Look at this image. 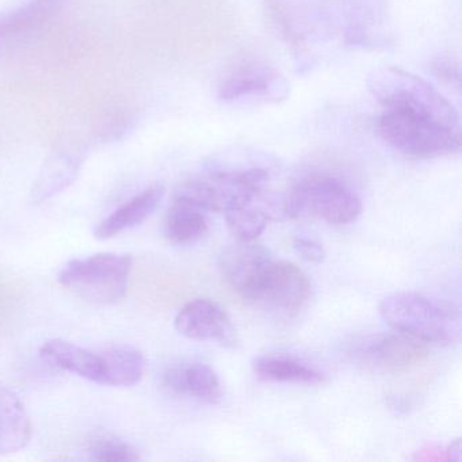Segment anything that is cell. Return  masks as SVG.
I'll list each match as a JSON object with an SVG mask.
<instances>
[{"instance_id": "277c9868", "label": "cell", "mask_w": 462, "mask_h": 462, "mask_svg": "<svg viewBox=\"0 0 462 462\" xmlns=\"http://www.w3.org/2000/svg\"><path fill=\"white\" fill-rule=\"evenodd\" d=\"M269 182L261 167L197 175L178 186L174 199L188 202L204 212L226 213L253 204Z\"/></svg>"}, {"instance_id": "30bf717a", "label": "cell", "mask_w": 462, "mask_h": 462, "mask_svg": "<svg viewBox=\"0 0 462 462\" xmlns=\"http://www.w3.org/2000/svg\"><path fill=\"white\" fill-rule=\"evenodd\" d=\"M86 161V150L75 143H64L44 162L31 191V202L40 205L58 196L75 182Z\"/></svg>"}, {"instance_id": "5bb4252c", "label": "cell", "mask_w": 462, "mask_h": 462, "mask_svg": "<svg viewBox=\"0 0 462 462\" xmlns=\"http://www.w3.org/2000/svg\"><path fill=\"white\" fill-rule=\"evenodd\" d=\"M163 383L170 391L180 396L193 397L205 402H217L221 399V383L215 370L201 362H188L169 367L164 372Z\"/></svg>"}, {"instance_id": "52a82bcc", "label": "cell", "mask_w": 462, "mask_h": 462, "mask_svg": "<svg viewBox=\"0 0 462 462\" xmlns=\"http://www.w3.org/2000/svg\"><path fill=\"white\" fill-rule=\"evenodd\" d=\"M289 91L288 80L274 67L261 60H245L224 75L217 96L224 104L245 101L278 104L288 99Z\"/></svg>"}, {"instance_id": "4fadbf2b", "label": "cell", "mask_w": 462, "mask_h": 462, "mask_svg": "<svg viewBox=\"0 0 462 462\" xmlns=\"http://www.w3.org/2000/svg\"><path fill=\"white\" fill-rule=\"evenodd\" d=\"M164 193L166 190L163 186L152 185L132 197L97 226L96 232H94L97 239H112L117 235L144 223L158 209Z\"/></svg>"}, {"instance_id": "8992f818", "label": "cell", "mask_w": 462, "mask_h": 462, "mask_svg": "<svg viewBox=\"0 0 462 462\" xmlns=\"http://www.w3.org/2000/svg\"><path fill=\"white\" fill-rule=\"evenodd\" d=\"M310 296L312 285L300 267L272 258L243 300L280 318H294L307 307Z\"/></svg>"}, {"instance_id": "9c48e42d", "label": "cell", "mask_w": 462, "mask_h": 462, "mask_svg": "<svg viewBox=\"0 0 462 462\" xmlns=\"http://www.w3.org/2000/svg\"><path fill=\"white\" fill-rule=\"evenodd\" d=\"M175 329L182 337L199 342H217L226 347L237 343V332L226 310L213 300L196 299L180 308Z\"/></svg>"}, {"instance_id": "603a6c76", "label": "cell", "mask_w": 462, "mask_h": 462, "mask_svg": "<svg viewBox=\"0 0 462 462\" xmlns=\"http://www.w3.org/2000/svg\"><path fill=\"white\" fill-rule=\"evenodd\" d=\"M434 71L438 77L442 79L448 80V82H456L457 85L459 83V67L453 59L442 58L438 59L434 63Z\"/></svg>"}, {"instance_id": "7a4b0ae2", "label": "cell", "mask_w": 462, "mask_h": 462, "mask_svg": "<svg viewBox=\"0 0 462 462\" xmlns=\"http://www.w3.org/2000/svg\"><path fill=\"white\" fill-rule=\"evenodd\" d=\"M383 320L396 332L437 345H454L461 337V316L446 302L423 294L394 293L378 305Z\"/></svg>"}, {"instance_id": "7c38bea8", "label": "cell", "mask_w": 462, "mask_h": 462, "mask_svg": "<svg viewBox=\"0 0 462 462\" xmlns=\"http://www.w3.org/2000/svg\"><path fill=\"white\" fill-rule=\"evenodd\" d=\"M272 258L270 251L262 245H256L255 240H239L221 254L220 269L229 286L245 299Z\"/></svg>"}, {"instance_id": "ac0fdd59", "label": "cell", "mask_w": 462, "mask_h": 462, "mask_svg": "<svg viewBox=\"0 0 462 462\" xmlns=\"http://www.w3.org/2000/svg\"><path fill=\"white\" fill-rule=\"evenodd\" d=\"M104 377L101 385L129 388L144 377L147 359L134 346L117 345L102 348Z\"/></svg>"}, {"instance_id": "cb8c5ba5", "label": "cell", "mask_w": 462, "mask_h": 462, "mask_svg": "<svg viewBox=\"0 0 462 462\" xmlns=\"http://www.w3.org/2000/svg\"><path fill=\"white\" fill-rule=\"evenodd\" d=\"M386 402H388L389 410L399 413V415H402V413H407L408 411H410V408L412 407L411 400L404 396H389Z\"/></svg>"}, {"instance_id": "9a60e30c", "label": "cell", "mask_w": 462, "mask_h": 462, "mask_svg": "<svg viewBox=\"0 0 462 462\" xmlns=\"http://www.w3.org/2000/svg\"><path fill=\"white\" fill-rule=\"evenodd\" d=\"M42 356L59 369L79 375L85 380L102 383V377H104L102 350H90L67 340L52 339L42 345Z\"/></svg>"}, {"instance_id": "e0dca14e", "label": "cell", "mask_w": 462, "mask_h": 462, "mask_svg": "<svg viewBox=\"0 0 462 462\" xmlns=\"http://www.w3.org/2000/svg\"><path fill=\"white\" fill-rule=\"evenodd\" d=\"M256 377L269 383H304L318 385L326 383L327 375L312 365L286 354H266L254 359Z\"/></svg>"}, {"instance_id": "8fae6325", "label": "cell", "mask_w": 462, "mask_h": 462, "mask_svg": "<svg viewBox=\"0 0 462 462\" xmlns=\"http://www.w3.org/2000/svg\"><path fill=\"white\" fill-rule=\"evenodd\" d=\"M64 4L66 0H23L0 13V52L42 31L61 12Z\"/></svg>"}, {"instance_id": "44dd1931", "label": "cell", "mask_w": 462, "mask_h": 462, "mask_svg": "<svg viewBox=\"0 0 462 462\" xmlns=\"http://www.w3.org/2000/svg\"><path fill=\"white\" fill-rule=\"evenodd\" d=\"M91 458L105 462L139 461L140 454L134 446L115 437H99L88 448Z\"/></svg>"}, {"instance_id": "7402d4cb", "label": "cell", "mask_w": 462, "mask_h": 462, "mask_svg": "<svg viewBox=\"0 0 462 462\" xmlns=\"http://www.w3.org/2000/svg\"><path fill=\"white\" fill-rule=\"evenodd\" d=\"M293 248L297 255L310 263H321L326 259L323 245L310 237H296L293 240Z\"/></svg>"}, {"instance_id": "6da1fadb", "label": "cell", "mask_w": 462, "mask_h": 462, "mask_svg": "<svg viewBox=\"0 0 462 462\" xmlns=\"http://www.w3.org/2000/svg\"><path fill=\"white\" fill-rule=\"evenodd\" d=\"M367 88L381 105V139L402 155L442 158L461 150V124L456 107L429 82L397 69L372 72Z\"/></svg>"}, {"instance_id": "5b68a950", "label": "cell", "mask_w": 462, "mask_h": 462, "mask_svg": "<svg viewBox=\"0 0 462 462\" xmlns=\"http://www.w3.org/2000/svg\"><path fill=\"white\" fill-rule=\"evenodd\" d=\"M132 259L124 254H97L74 259L59 273V283L85 301L112 305L125 297Z\"/></svg>"}, {"instance_id": "ffe728a7", "label": "cell", "mask_w": 462, "mask_h": 462, "mask_svg": "<svg viewBox=\"0 0 462 462\" xmlns=\"http://www.w3.org/2000/svg\"><path fill=\"white\" fill-rule=\"evenodd\" d=\"M226 215V226L239 240L251 242L263 234L270 217L266 210L254 208L253 204L228 210Z\"/></svg>"}, {"instance_id": "ba28073f", "label": "cell", "mask_w": 462, "mask_h": 462, "mask_svg": "<svg viewBox=\"0 0 462 462\" xmlns=\"http://www.w3.org/2000/svg\"><path fill=\"white\" fill-rule=\"evenodd\" d=\"M350 356L366 366L397 372L423 362L429 347L423 340L397 332L365 339L351 348Z\"/></svg>"}, {"instance_id": "3957f363", "label": "cell", "mask_w": 462, "mask_h": 462, "mask_svg": "<svg viewBox=\"0 0 462 462\" xmlns=\"http://www.w3.org/2000/svg\"><path fill=\"white\" fill-rule=\"evenodd\" d=\"M361 212L362 202L356 191L343 180L326 174L302 178L283 199L275 202L280 220L312 216L331 226H347Z\"/></svg>"}, {"instance_id": "2e32d148", "label": "cell", "mask_w": 462, "mask_h": 462, "mask_svg": "<svg viewBox=\"0 0 462 462\" xmlns=\"http://www.w3.org/2000/svg\"><path fill=\"white\" fill-rule=\"evenodd\" d=\"M31 437L32 421L25 404L14 391L0 383V456L17 453Z\"/></svg>"}, {"instance_id": "d6986e66", "label": "cell", "mask_w": 462, "mask_h": 462, "mask_svg": "<svg viewBox=\"0 0 462 462\" xmlns=\"http://www.w3.org/2000/svg\"><path fill=\"white\" fill-rule=\"evenodd\" d=\"M208 232V218L204 210L188 202L172 199L171 207L164 218V235L174 245L199 242Z\"/></svg>"}, {"instance_id": "d4e9b609", "label": "cell", "mask_w": 462, "mask_h": 462, "mask_svg": "<svg viewBox=\"0 0 462 462\" xmlns=\"http://www.w3.org/2000/svg\"><path fill=\"white\" fill-rule=\"evenodd\" d=\"M445 458L448 461H461V440L456 439L445 448Z\"/></svg>"}]
</instances>
